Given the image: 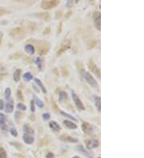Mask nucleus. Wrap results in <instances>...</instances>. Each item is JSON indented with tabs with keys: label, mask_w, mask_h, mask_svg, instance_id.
<instances>
[{
	"label": "nucleus",
	"mask_w": 144,
	"mask_h": 158,
	"mask_svg": "<svg viewBox=\"0 0 144 158\" xmlns=\"http://www.w3.org/2000/svg\"><path fill=\"white\" fill-rule=\"evenodd\" d=\"M83 77H84V79L87 81V82L88 84L90 85L92 88H94V89L98 88V83H97V81L91 76V74H90L89 72L87 71L84 72V73H83Z\"/></svg>",
	"instance_id": "obj_5"
},
{
	"label": "nucleus",
	"mask_w": 144,
	"mask_h": 158,
	"mask_svg": "<svg viewBox=\"0 0 144 158\" xmlns=\"http://www.w3.org/2000/svg\"><path fill=\"white\" fill-rule=\"evenodd\" d=\"M2 38H3V34L0 32V44H1V42H2Z\"/></svg>",
	"instance_id": "obj_39"
},
{
	"label": "nucleus",
	"mask_w": 144,
	"mask_h": 158,
	"mask_svg": "<svg viewBox=\"0 0 144 158\" xmlns=\"http://www.w3.org/2000/svg\"><path fill=\"white\" fill-rule=\"evenodd\" d=\"M63 125H64L67 129H77V125H76V124H75L74 122H72L71 121L65 120L64 121H63Z\"/></svg>",
	"instance_id": "obj_15"
},
{
	"label": "nucleus",
	"mask_w": 144,
	"mask_h": 158,
	"mask_svg": "<svg viewBox=\"0 0 144 158\" xmlns=\"http://www.w3.org/2000/svg\"><path fill=\"white\" fill-rule=\"evenodd\" d=\"M23 141L26 143V144H27V145H31V144H33L35 139H34V137L32 135L25 133V134L23 136Z\"/></svg>",
	"instance_id": "obj_14"
},
{
	"label": "nucleus",
	"mask_w": 144,
	"mask_h": 158,
	"mask_svg": "<svg viewBox=\"0 0 144 158\" xmlns=\"http://www.w3.org/2000/svg\"><path fill=\"white\" fill-rule=\"evenodd\" d=\"M34 81H35V84L37 85L39 88H40V89L43 91V94H46V89L45 88L43 84V82H42L38 78H35L34 79Z\"/></svg>",
	"instance_id": "obj_18"
},
{
	"label": "nucleus",
	"mask_w": 144,
	"mask_h": 158,
	"mask_svg": "<svg viewBox=\"0 0 144 158\" xmlns=\"http://www.w3.org/2000/svg\"><path fill=\"white\" fill-rule=\"evenodd\" d=\"M17 97H18V99L22 101V102H23V99H24V98H23V93H22V91L19 90V89L17 91Z\"/></svg>",
	"instance_id": "obj_33"
},
{
	"label": "nucleus",
	"mask_w": 144,
	"mask_h": 158,
	"mask_svg": "<svg viewBox=\"0 0 144 158\" xmlns=\"http://www.w3.org/2000/svg\"><path fill=\"white\" fill-rule=\"evenodd\" d=\"M49 126L51 129H52L55 131V132H59V131H60V129H61V128H60L59 124H58L56 121H51V122L49 123Z\"/></svg>",
	"instance_id": "obj_17"
},
{
	"label": "nucleus",
	"mask_w": 144,
	"mask_h": 158,
	"mask_svg": "<svg viewBox=\"0 0 144 158\" xmlns=\"http://www.w3.org/2000/svg\"><path fill=\"white\" fill-rule=\"evenodd\" d=\"M10 132V133H11V135L14 136V137H17V136H18V131H17L16 129H15V128H11Z\"/></svg>",
	"instance_id": "obj_34"
},
{
	"label": "nucleus",
	"mask_w": 144,
	"mask_h": 158,
	"mask_svg": "<svg viewBox=\"0 0 144 158\" xmlns=\"http://www.w3.org/2000/svg\"><path fill=\"white\" fill-rule=\"evenodd\" d=\"M34 102L38 106H39V108H43L44 106V104H43V102H42L41 100L39 99V98H38V97H36L35 95H34Z\"/></svg>",
	"instance_id": "obj_25"
},
{
	"label": "nucleus",
	"mask_w": 144,
	"mask_h": 158,
	"mask_svg": "<svg viewBox=\"0 0 144 158\" xmlns=\"http://www.w3.org/2000/svg\"><path fill=\"white\" fill-rule=\"evenodd\" d=\"M86 146H87V148L88 149H91V148H97L98 146H99V142H98L97 140H89L87 141L86 143Z\"/></svg>",
	"instance_id": "obj_11"
},
{
	"label": "nucleus",
	"mask_w": 144,
	"mask_h": 158,
	"mask_svg": "<svg viewBox=\"0 0 144 158\" xmlns=\"http://www.w3.org/2000/svg\"><path fill=\"white\" fill-rule=\"evenodd\" d=\"M72 158H80V157H79V156H75V157H73Z\"/></svg>",
	"instance_id": "obj_40"
},
{
	"label": "nucleus",
	"mask_w": 144,
	"mask_h": 158,
	"mask_svg": "<svg viewBox=\"0 0 144 158\" xmlns=\"http://www.w3.org/2000/svg\"><path fill=\"white\" fill-rule=\"evenodd\" d=\"M0 158H7V152L3 148H0Z\"/></svg>",
	"instance_id": "obj_30"
},
{
	"label": "nucleus",
	"mask_w": 144,
	"mask_h": 158,
	"mask_svg": "<svg viewBox=\"0 0 144 158\" xmlns=\"http://www.w3.org/2000/svg\"><path fill=\"white\" fill-rule=\"evenodd\" d=\"M71 41L70 39H66L64 41L62 42L61 45L59 46V49H58V51H57V54L58 55H61L62 54H63L64 52L67 51L71 48Z\"/></svg>",
	"instance_id": "obj_4"
},
{
	"label": "nucleus",
	"mask_w": 144,
	"mask_h": 158,
	"mask_svg": "<svg viewBox=\"0 0 144 158\" xmlns=\"http://www.w3.org/2000/svg\"><path fill=\"white\" fill-rule=\"evenodd\" d=\"M31 112H35V102H34L33 100H31Z\"/></svg>",
	"instance_id": "obj_36"
},
{
	"label": "nucleus",
	"mask_w": 144,
	"mask_h": 158,
	"mask_svg": "<svg viewBox=\"0 0 144 158\" xmlns=\"http://www.w3.org/2000/svg\"><path fill=\"white\" fill-rule=\"evenodd\" d=\"M21 73H22V70L20 69H17L14 73L13 75V78L15 80V82H19V80H20V77H21Z\"/></svg>",
	"instance_id": "obj_21"
},
{
	"label": "nucleus",
	"mask_w": 144,
	"mask_h": 158,
	"mask_svg": "<svg viewBox=\"0 0 144 158\" xmlns=\"http://www.w3.org/2000/svg\"><path fill=\"white\" fill-rule=\"evenodd\" d=\"M6 112L7 113H12L14 110V104L12 101L8 102L6 105Z\"/></svg>",
	"instance_id": "obj_22"
},
{
	"label": "nucleus",
	"mask_w": 144,
	"mask_h": 158,
	"mask_svg": "<svg viewBox=\"0 0 144 158\" xmlns=\"http://www.w3.org/2000/svg\"><path fill=\"white\" fill-rule=\"evenodd\" d=\"M59 139L64 142H69V143H77L79 141L77 138H72L71 136L67 135V134H62V136L59 137Z\"/></svg>",
	"instance_id": "obj_9"
},
{
	"label": "nucleus",
	"mask_w": 144,
	"mask_h": 158,
	"mask_svg": "<svg viewBox=\"0 0 144 158\" xmlns=\"http://www.w3.org/2000/svg\"><path fill=\"white\" fill-rule=\"evenodd\" d=\"M78 150L79 151L80 153H82L84 156L87 157L88 158H93L92 153H90V152H89V151L87 150V149H86V148L82 146V145H79V146H78Z\"/></svg>",
	"instance_id": "obj_12"
},
{
	"label": "nucleus",
	"mask_w": 144,
	"mask_h": 158,
	"mask_svg": "<svg viewBox=\"0 0 144 158\" xmlns=\"http://www.w3.org/2000/svg\"><path fill=\"white\" fill-rule=\"evenodd\" d=\"M38 51L40 55H45L49 52L51 49V43L47 41H40L38 43Z\"/></svg>",
	"instance_id": "obj_2"
},
{
	"label": "nucleus",
	"mask_w": 144,
	"mask_h": 158,
	"mask_svg": "<svg viewBox=\"0 0 144 158\" xmlns=\"http://www.w3.org/2000/svg\"><path fill=\"white\" fill-rule=\"evenodd\" d=\"M3 108H4V102L3 100H0V110H3Z\"/></svg>",
	"instance_id": "obj_38"
},
{
	"label": "nucleus",
	"mask_w": 144,
	"mask_h": 158,
	"mask_svg": "<svg viewBox=\"0 0 144 158\" xmlns=\"http://www.w3.org/2000/svg\"><path fill=\"white\" fill-rule=\"evenodd\" d=\"M98 158H100V157H98Z\"/></svg>",
	"instance_id": "obj_41"
},
{
	"label": "nucleus",
	"mask_w": 144,
	"mask_h": 158,
	"mask_svg": "<svg viewBox=\"0 0 144 158\" xmlns=\"http://www.w3.org/2000/svg\"><path fill=\"white\" fill-rule=\"evenodd\" d=\"M94 23H95V28L98 31L101 30V15L100 13L96 12L94 15Z\"/></svg>",
	"instance_id": "obj_10"
},
{
	"label": "nucleus",
	"mask_w": 144,
	"mask_h": 158,
	"mask_svg": "<svg viewBox=\"0 0 144 158\" xmlns=\"http://www.w3.org/2000/svg\"><path fill=\"white\" fill-rule=\"evenodd\" d=\"M71 97L73 101H74V102H75L76 107H77L79 110H82V111L85 110V106H84V105H83L82 102L81 101V99L79 97V96L75 94V92L74 91V90H71Z\"/></svg>",
	"instance_id": "obj_6"
},
{
	"label": "nucleus",
	"mask_w": 144,
	"mask_h": 158,
	"mask_svg": "<svg viewBox=\"0 0 144 158\" xmlns=\"http://www.w3.org/2000/svg\"><path fill=\"white\" fill-rule=\"evenodd\" d=\"M34 78L33 75L30 73V72H27V73H26V74H24V75H23V79H24V81L25 82H30V81H31L32 79Z\"/></svg>",
	"instance_id": "obj_26"
},
{
	"label": "nucleus",
	"mask_w": 144,
	"mask_h": 158,
	"mask_svg": "<svg viewBox=\"0 0 144 158\" xmlns=\"http://www.w3.org/2000/svg\"><path fill=\"white\" fill-rule=\"evenodd\" d=\"M24 131H25V133L26 134H30V135H33L34 134V130L32 129V128L28 125H24Z\"/></svg>",
	"instance_id": "obj_24"
},
{
	"label": "nucleus",
	"mask_w": 144,
	"mask_h": 158,
	"mask_svg": "<svg viewBox=\"0 0 144 158\" xmlns=\"http://www.w3.org/2000/svg\"><path fill=\"white\" fill-rule=\"evenodd\" d=\"M95 107L98 110V112L101 111V98L99 97H95Z\"/></svg>",
	"instance_id": "obj_23"
},
{
	"label": "nucleus",
	"mask_w": 144,
	"mask_h": 158,
	"mask_svg": "<svg viewBox=\"0 0 144 158\" xmlns=\"http://www.w3.org/2000/svg\"><path fill=\"white\" fill-rule=\"evenodd\" d=\"M46 158H54V154L52 153H48L46 154Z\"/></svg>",
	"instance_id": "obj_37"
},
{
	"label": "nucleus",
	"mask_w": 144,
	"mask_h": 158,
	"mask_svg": "<svg viewBox=\"0 0 144 158\" xmlns=\"http://www.w3.org/2000/svg\"><path fill=\"white\" fill-rule=\"evenodd\" d=\"M9 13H10V10H8L7 9H6V8L4 7H0V16L4 15H7Z\"/></svg>",
	"instance_id": "obj_29"
},
{
	"label": "nucleus",
	"mask_w": 144,
	"mask_h": 158,
	"mask_svg": "<svg viewBox=\"0 0 144 158\" xmlns=\"http://www.w3.org/2000/svg\"><path fill=\"white\" fill-rule=\"evenodd\" d=\"M36 16L45 21H49L51 19V15L49 13H39V14H37Z\"/></svg>",
	"instance_id": "obj_20"
},
{
	"label": "nucleus",
	"mask_w": 144,
	"mask_h": 158,
	"mask_svg": "<svg viewBox=\"0 0 144 158\" xmlns=\"http://www.w3.org/2000/svg\"><path fill=\"white\" fill-rule=\"evenodd\" d=\"M67 98V93H65L64 91H61L60 93H59V102H63L64 101H66V99Z\"/></svg>",
	"instance_id": "obj_27"
},
{
	"label": "nucleus",
	"mask_w": 144,
	"mask_h": 158,
	"mask_svg": "<svg viewBox=\"0 0 144 158\" xmlns=\"http://www.w3.org/2000/svg\"><path fill=\"white\" fill-rule=\"evenodd\" d=\"M35 62L37 65V67H38L39 70H42L43 67V59L40 58V57H37L35 60Z\"/></svg>",
	"instance_id": "obj_19"
},
{
	"label": "nucleus",
	"mask_w": 144,
	"mask_h": 158,
	"mask_svg": "<svg viewBox=\"0 0 144 158\" xmlns=\"http://www.w3.org/2000/svg\"><path fill=\"white\" fill-rule=\"evenodd\" d=\"M10 35L15 40H20L26 36V31L23 26H18L10 31Z\"/></svg>",
	"instance_id": "obj_1"
},
{
	"label": "nucleus",
	"mask_w": 144,
	"mask_h": 158,
	"mask_svg": "<svg viewBox=\"0 0 144 158\" xmlns=\"http://www.w3.org/2000/svg\"><path fill=\"white\" fill-rule=\"evenodd\" d=\"M59 0H50V1H43L41 3V7L43 10H51L52 8L56 7L57 6L59 5Z\"/></svg>",
	"instance_id": "obj_3"
},
{
	"label": "nucleus",
	"mask_w": 144,
	"mask_h": 158,
	"mask_svg": "<svg viewBox=\"0 0 144 158\" xmlns=\"http://www.w3.org/2000/svg\"><path fill=\"white\" fill-rule=\"evenodd\" d=\"M88 67H89V69H90V71L92 72L95 76L97 77L98 78H100L101 76L100 69H99V68L96 66V64L94 62L93 60H90L89 63H88Z\"/></svg>",
	"instance_id": "obj_7"
},
{
	"label": "nucleus",
	"mask_w": 144,
	"mask_h": 158,
	"mask_svg": "<svg viewBox=\"0 0 144 158\" xmlns=\"http://www.w3.org/2000/svg\"><path fill=\"white\" fill-rule=\"evenodd\" d=\"M0 129L4 131L7 130V125H6V117L2 113H0Z\"/></svg>",
	"instance_id": "obj_13"
},
{
	"label": "nucleus",
	"mask_w": 144,
	"mask_h": 158,
	"mask_svg": "<svg viewBox=\"0 0 144 158\" xmlns=\"http://www.w3.org/2000/svg\"><path fill=\"white\" fill-rule=\"evenodd\" d=\"M10 94H11V90H10V88H7L5 90V97L6 99H9L10 97Z\"/></svg>",
	"instance_id": "obj_32"
},
{
	"label": "nucleus",
	"mask_w": 144,
	"mask_h": 158,
	"mask_svg": "<svg viewBox=\"0 0 144 158\" xmlns=\"http://www.w3.org/2000/svg\"><path fill=\"white\" fill-rule=\"evenodd\" d=\"M17 109L19 110H26V107L25 105L23 104V103H21V102H19V103H18V105H17Z\"/></svg>",
	"instance_id": "obj_31"
},
{
	"label": "nucleus",
	"mask_w": 144,
	"mask_h": 158,
	"mask_svg": "<svg viewBox=\"0 0 144 158\" xmlns=\"http://www.w3.org/2000/svg\"><path fill=\"white\" fill-rule=\"evenodd\" d=\"M82 129L83 131V133L87 134V135H91L93 133V127L91 126L90 123L84 121L82 124Z\"/></svg>",
	"instance_id": "obj_8"
},
{
	"label": "nucleus",
	"mask_w": 144,
	"mask_h": 158,
	"mask_svg": "<svg viewBox=\"0 0 144 158\" xmlns=\"http://www.w3.org/2000/svg\"><path fill=\"white\" fill-rule=\"evenodd\" d=\"M43 118L44 121H48L51 118V115L48 113H45L43 114Z\"/></svg>",
	"instance_id": "obj_35"
},
{
	"label": "nucleus",
	"mask_w": 144,
	"mask_h": 158,
	"mask_svg": "<svg viewBox=\"0 0 144 158\" xmlns=\"http://www.w3.org/2000/svg\"><path fill=\"white\" fill-rule=\"evenodd\" d=\"M60 113H61L62 115H63L64 117H67V118H70L71 120L74 121H77V119H76V118H75V117H73V116H71V115L69 114V113H67L63 112V111H61V112H60Z\"/></svg>",
	"instance_id": "obj_28"
},
{
	"label": "nucleus",
	"mask_w": 144,
	"mask_h": 158,
	"mask_svg": "<svg viewBox=\"0 0 144 158\" xmlns=\"http://www.w3.org/2000/svg\"><path fill=\"white\" fill-rule=\"evenodd\" d=\"M24 50L30 55H33L35 54V49L33 45H31V44H26Z\"/></svg>",
	"instance_id": "obj_16"
}]
</instances>
